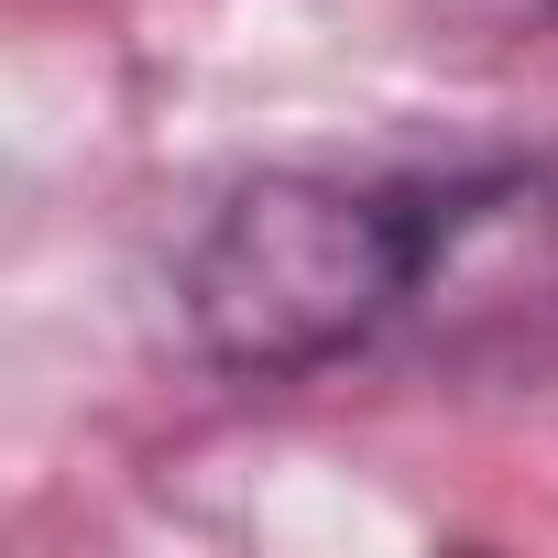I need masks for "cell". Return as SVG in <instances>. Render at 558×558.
Returning <instances> with one entry per match:
<instances>
[{
	"instance_id": "6da1fadb",
	"label": "cell",
	"mask_w": 558,
	"mask_h": 558,
	"mask_svg": "<svg viewBox=\"0 0 558 558\" xmlns=\"http://www.w3.org/2000/svg\"><path fill=\"white\" fill-rule=\"evenodd\" d=\"M525 175H329V165H263L219 186L175 263V318L208 373L230 384H307L362 362L384 329H405L460 241L514 197Z\"/></svg>"
},
{
	"instance_id": "7a4b0ae2",
	"label": "cell",
	"mask_w": 558,
	"mask_h": 558,
	"mask_svg": "<svg viewBox=\"0 0 558 558\" xmlns=\"http://www.w3.org/2000/svg\"><path fill=\"white\" fill-rule=\"evenodd\" d=\"M547 12H558V0H547Z\"/></svg>"
}]
</instances>
